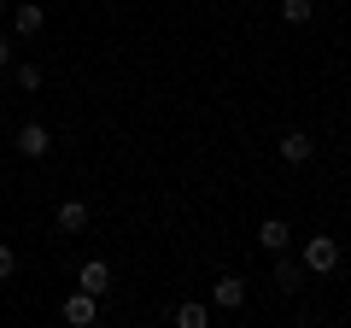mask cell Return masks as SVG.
I'll return each mask as SVG.
<instances>
[{"label":"cell","mask_w":351,"mask_h":328,"mask_svg":"<svg viewBox=\"0 0 351 328\" xmlns=\"http://www.w3.org/2000/svg\"><path fill=\"white\" fill-rule=\"evenodd\" d=\"M88 223H94V211L82 200H59V235H82Z\"/></svg>","instance_id":"cell-8"},{"label":"cell","mask_w":351,"mask_h":328,"mask_svg":"<svg viewBox=\"0 0 351 328\" xmlns=\"http://www.w3.org/2000/svg\"><path fill=\"white\" fill-rule=\"evenodd\" d=\"M76 288L94 293V299H106V288H112V264H106V258H88V264L76 270Z\"/></svg>","instance_id":"cell-3"},{"label":"cell","mask_w":351,"mask_h":328,"mask_svg":"<svg viewBox=\"0 0 351 328\" xmlns=\"http://www.w3.org/2000/svg\"><path fill=\"white\" fill-rule=\"evenodd\" d=\"M94 316H100V299H94V293H82V288H76L71 299H64V323L88 328V323H94Z\"/></svg>","instance_id":"cell-7"},{"label":"cell","mask_w":351,"mask_h":328,"mask_svg":"<svg viewBox=\"0 0 351 328\" xmlns=\"http://www.w3.org/2000/svg\"><path fill=\"white\" fill-rule=\"evenodd\" d=\"M12 147L24 152V159H47V152H53V129L41 124V117H29V124H18V135H12Z\"/></svg>","instance_id":"cell-1"},{"label":"cell","mask_w":351,"mask_h":328,"mask_svg":"<svg viewBox=\"0 0 351 328\" xmlns=\"http://www.w3.org/2000/svg\"><path fill=\"white\" fill-rule=\"evenodd\" d=\"M258 246H263L269 258H276V253H287V246H293V229L281 223V217H263V223H258Z\"/></svg>","instance_id":"cell-6"},{"label":"cell","mask_w":351,"mask_h":328,"mask_svg":"<svg viewBox=\"0 0 351 328\" xmlns=\"http://www.w3.org/2000/svg\"><path fill=\"white\" fill-rule=\"evenodd\" d=\"M276 288H281V293H293V288H304V264H293L287 253H276Z\"/></svg>","instance_id":"cell-11"},{"label":"cell","mask_w":351,"mask_h":328,"mask_svg":"<svg viewBox=\"0 0 351 328\" xmlns=\"http://www.w3.org/2000/svg\"><path fill=\"white\" fill-rule=\"evenodd\" d=\"M276 152H281V164H311V152H316V141L304 135V129H287V135L276 141Z\"/></svg>","instance_id":"cell-5"},{"label":"cell","mask_w":351,"mask_h":328,"mask_svg":"<svg viewBox=\"0 0 351 328\" xmlns=\"http://www.w3.org/2000/svg\"><path fill=\"white\" fill-rule=\"evenodd\" d=\"M12 270H18V253H12V246H6V240H0V281L12 276Z\"/></svg>","instance_id":"cell-14"},{"label":"cell","mask_w":351,"mask_h":328,"mask_svg":"<svg viewBox=\"0 0 351 328\" xmlns=\"http://www.w3.org/2000/svg\"><path fill=\"white\" fill-rule=\"evenodd\" d=\"M12 76H18V89H24V94H36V89H41V65H18Z\"/></svg>","instance_id":"cell-13"},{"label":"cell","mask_w":351,"mask_h":328,"mask_svg":"<svg viewBox=\"0 0 351 328\" xmlns=\"http://www.w3.org/2000/svg\"><path fill=\"white\" fill-rule=\"evenodd\" d=\"M12 30L24 41H36L41 30H47V12H41V6H12Z\"/></svg>","instance_id":"cell-9"},{"label":"cell","mask_w":351,"mask_h":328,"mask_svg":"<svg viewBox=\"0 0 351 328\" xmlns=\"http://www.w3.org/2000/svg\"><path fill=\"white\" fill-rule=\"evenodd\" d=\"M304 270H316V276L339 270V240L334 235H311V240H304Z\"/></svg>","instance_id":"cell-2"},{"label":"cell","mask_w":351,"mask_h":328,"mask_svg":"<svg viewBox=\"0 0 351 328\" xmlns=\"http://www.w3.org/2000/svg\"><path fill=\"white\" fill-rule=\"evenodd\" d=\"M311 18H316V0H281V24L299 30V24H311Z\"/></svg>","instance_id":"cell-12"},{"label":"cell","mask_w":351,"mask_h":328,"mask_svg":"<svg viewBox=\"0 0 351 328\" xmlns=\"http://www.w3.org/2000/svg\"><path fill=\"white\" fill-rule=\"evenodd\" d=\"M211 305L217 311H240V305H246V281L240 276H217L211 281Z\"/></svg>","instance_id":"cell-4"},{"label":"cell","mask_w":351,"mask_h":328,"mask_svg":"<svg viewBox=\"0 0 351 328\" xmlns=\"http://www.w3.org/2000/svg\"><path fill=\"white\" fill-rule=\"evenodd\" d=\"M205 323H211V305L205 299H182L176 305V328H205Z\"/></svg>","instance_id":"cell-10"},{"label":"cell","mask_w":351,"mask_h":328,"mask_svg":"<svg viewBox=\"0 0 351 328\" xmlns=\"http://www.w3.org/2000/svg\"><path fill=\"white\" fill-rule=\"evenodd\" d=\"M0 71H12V36H0Z\"/></svg>","instance_id":"cell-15"},{"label":"cell","mask_w":351,"mask_h":328,"mask_svg":"<svg viewBox=\"0 0 351 328\" xmlns=\"http://www.w3.org/2000/svg\"><path fill=\"white\" fill-rule=\"evenodd\" d=\"M6 12H12V0H0V18H6Z\"/></svg>","instance_id":"cell-16"}]
</instances>
